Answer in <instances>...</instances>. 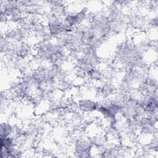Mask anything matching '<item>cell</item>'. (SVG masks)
<instances>
[{
  "label": "cell",
  "mask_w": 158,
  "mask_h": 158,
  "mask_svg": "<svg viewBox=\"0 0 158 158\" xmlns=\"http://www.w3.org/2000/svg\"><path fill=\"white\" fill-rule=\"evenodd\" d=\"M14 131H15V129L9 123H7V122L1 123L0 137H7V136H11Z\"/></svg>",
  "instance_id": "1"
}]
</instances>
